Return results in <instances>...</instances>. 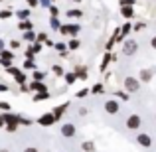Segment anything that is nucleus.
Here are the masks:
<instances>
[{"label": "nucleus", "instance_id": "55", "mask_svg": "<svg viewBox=\"0 0 156 152\" xmlns=\"http://www.w3.org/2000/svg\"><path fill=\"white\" fill-rule=\"evenodd\" d=\"M75 2H81V0H75Z\"/></svg>", "mask_w": 156, "mask_h": 152}, {"label": "nucleus", "instance_id": "51", "mask_svg": "<svg viewBox=\"0 0 156 152\" xmlns=\"http://www.w3.org/2000/svg\"><path fill=\"white\" fill-rule=\"evenodd\" d=\"M46 46H50V48H53V46H55V44H53V42H51V40H50V38H48V40H46Z\"/></svg>", "mask_w": 156, "mask_h": 152}, {"label": "nucleus", "instance_id": "37", "mask_svg": "<svg viewBox=\"0 0 156 152\" xmlns=\"http://www.w3.org/2000/svg\"><path fill=\"white\" fill-rule=\"evenodd\" d=\"M26 4H28L30 8H38V6H40V0H26Z\"/></svg>", "mask_w": 156, "mask_h": 152}, {"label": "nucleus", "instance_id": "44", "mask_svg": "<svg viewBox=\"0 0 156 152\" xmlns=\"http://www.w3.org/2000/svg\"><path fill=\"white\" fill-rule=\"evenodd\" d=\"M0 109H2V111H10V105H8V103H2V101H0Z\"/></svg>", "mask_w": 156, "mask_h": 152}, {"label": "nucleus", "instance_id": "27", "mask_svg": "<svg viewBox=\"0 0 156 152\" xmlns=\"http://www.w3.org/2000/svg\"><path fill=\"white\" fill-rule=\"evenodd\" d=\"M103 91H105V87L101 83H97V85H93V87H91V93H95V95H101Z\"/></svg>", "mask_w": 156, "mask_h": 152}, {"label": "nucleus", "instance_id": "17", "mask_svg": "<svg viewBox=\"0 0 156 152\" xmlns=\"http://www.w3.org/2000/svg\"><path fill=\"white\" fill-rule=\"evenodd\" d=\"M111 59H115V55H113V53H111V51H107L105 53V57H103V63H101V71H105V69H107V65H109L111 63Z\"/></svg>", "mask_w": 156, "mask_h": 152}, {"label": "nucleus", "instance_id": "9", "mask_svg": "<svg viewBox=\"0 0 156 152\" xmlns=\"http://www.w3.org/2000/svg\"><path fill=\"white\" fill-rule=\"evenodd\" d=\"M53 122H55V115L53 113H44L42 117L38 118V125H42V126H51Z\"/></svg>", "mask_w": 156, "mask_h": 152}, {"label": "nucleus", "instance_id": "34", "mask_svg": "<svg viewBox=\"0 0 156 152\" xmlns=\"http://www.w3.org/2000/svg\"><path fill=\"white\" fill-rule=\"evenodd\" d=\"M10 16H12L10 10H0V20H8Z\"/></svg>", "mask_w": 156, "mask_h": 152}, {"label": "nucleus", "instance_id": "20", "mask_svg": "<svg viewBox=\"0 0 156 152\" xmlns=\"http://www.w3.org/2000/svg\"><path fill=\"white\" fill-rule=\"evenodd\" d=\"M18 28H20L22 32H28V30H34V24H32L30 20H22V22L18 24Z\"/></svg>", "mask_w": 156, "mask_h": 152}, {"label": "nucleus", "instance_id": "5", "mask_svg": "<svg viewBox=\"0 0 156 152\" xmlns=\"http://www.w3.org/2000/svg\"><path fill=\"white\" fill-rule=\"evenodd\" d=\"M126 129L129 130H138L140 129V125H142V118H140V115H129V118H126Z\"/></svg>", "mask_w": 156, "mask_h": 152}, {"label": "nucleus", "instance_id": "35", "mask_svg": "<svg viewBox=\"0 0 156 152\" xmlns=\"http://www.w3.org/2000/svg\"><path fill=\"white\" fill-rule=\"evenodd\" d=\"M0 65H2V67H12V59H2V57H0Z\"/></svg>", "mask_w": 156, "mask_h": 152}, {"label": "nucleus", "instance_id": "42", "mask_svg": "<svg viewBox=\"0 0 156 152\" xmlns=\"http://www.w3.org/2000/svg\"><path fill=\"white\" fill-rule=\"evenodd\" d=\"M87 93H89L87 89H81V91H77V95H75V97H77V99H81V97H85Z\"/></svg>", "mask_w": 156, "mask_h": 152}, {"label": "nucleus", "instance_id": "32", "mask_svg": "<svg viewBox=\"0 0 156 152\" xmlns=\"http://www.w3.org/2000/svg\"><path fill=\"white\" fill-rule=\"evenodd\" d=\"M6 130H8V133H14V130H18V122H6Z\"/></svg>", "mask_w": 156, "mask_h": 152}, {"label": "nucleus", "instance_id": "11", "mask_svg": "<svg viewBox=\"0 0 156 152\" xmlns=\"http://www.w3.org/2000/svg\"><path fill=\"white\" fill-rule=\"evenodd\" d=\"M2 118H4V122H18V125H20V121H22L20 115H14V113H10V111H6V113L2 115Z\"/></svg>", "mask_w": 156, "mask_h": 152}, {"label": "nucleus", "instance_id": "39", "mask_svg": "<svg viewBox=\"0 0 156 152\" xmlns=\"http://www.w3.org/2000/svg\"><path fill=\"white\" fill-rule=\"evenodd\" d=\"M48 10H50V14H51V16H57V12H59V10H57V6H55V4H51V6L48 8Z\"/></svg>", "mask_w": 156, "mask_h": 152}, {"label": "nucleus", "instance_id": "2", "mask_svg": "<svg viewBox=\"0 0 156 152\" xmlns=\"http://www.w3.org/2000/svg\"><path fill=\"white\" fill-rule=\"evenodd\" d=\"M138 51V44H136V40H125V44H122V53H125L126 57H130V55H134V53Z\"/></svg>", "mask_w": 156, "mask_h": 152}, {"label": "nucleus", "instance_id": "31", "mask_svg": "<svg viewBox=\"0 0 156 152\" xmlns=\"http://www.w3.org/2000/svg\"><path fill=\"white\" fill-rule=\"evenodd\" d=\"M44 77H46V73H44V71L34 69V79H36V81H44Z\"/></svg>", "mask_w": 156, "mask_h": 152}, {"label": "nucleus", "instance_id": "23", "mask_svg": "<svg viewBox=\"0 0 156 152\" xmlns=\"http://www.w3.org/2000/svg\"><path fill=\"white\" fill-rule=\"evenodd\" d=\"M50 26H51V30H59V28H61V22H59L57 16H51V18H50Z\"/></svg>", "mask_w": 156, "mask_h": 152}, {"label": "nucleus", "instance_id": "53", "mask_svg": "<svg viewBox=\"0 0 156 152\" xmlns=\"http://www.w3.org/2000/svg\"><path fill=\"white\" fill-rule=\"evenodd\" d=\"M2 48H4V40L0 38V50H2Z\"/></svg>", "mask_w": 156, "mask_h": 152}, {"label": "nucleus", "instance_id": "15", "mask_svg": "<svg viewBox=\"0 0 156 152\" xmlns=\"http://www.w3.org/2000/svg\"><path fill=\"white\" fill-rule=\"evenodd\" d=\"M26 42H30V44H34L36 40H38V34H36L34 30H28V32H24V36H22Z\"/></svg>", "mask_w": 156, "mask_h": 152}, {"label": "nucleus", "instance_id": "3", "mask_svg": "<svg viewBox=\"0 0 156 152\" xmlns=\"http://www.w3.org/2000/svg\"><path fill=\"white\" fill-rule=\"evenodd\" d=\"M59 32L63 36H73V38H75V36H79L81 26H79V24H63V26L59 28Z\"/></svg>", "mask_w": 156, "mask_h": 152}, {"label": "nucleus", "instance_id": "26", "mask_svg": "<svg viewBox=\"0 0 156 152\" xmlns=\"http://www.w3.org/2000/svg\"><path fill=\"white\" fill-rule=\"evenodd\" d=\"M36 67H38V65H36L34 59H26V61H24V69H32V71H34Z\"/></svg>", "mask_w": 156, "mask_h": 152}, {"label": "nucleus", "instance_id": "30", "mask_svg": "<svg viewBox=\"0 0 156 152\" xmlns=\"http://www.w3.org/2000/svg\"><path fill=\"white\" fill-rule=\"evenodd\" d=\"M14 77H16V81H18V83H20V85H24V83H26V75H24V73H22V71H18V73H16V75H14Z\"/></svg>", "mask_w": 156, "mask_h": 152}, {"label": "nucleus", "instance_id": "22", "mask_svg": "<svg viewBox=\"0 0 156 152\" xmlns=\"http://www.w3.org/2000/svg\"><path fill=\"white\" fill-rule=\"evenodd\" d=\"M63 77H65V83H67V85H73V83L77 81V75H75L73 71H69V73H63Z\"/></svg>", "mask_w": 156, "mask_h": 152}, {"label": "nucleus", "instance_id": "7", "mask_svg": "<svg viewBox=\"0 0 156 152\" xmlns=\"http://www.w3.org/2000/svg\"><path fill=\"white\" fill-rule=\"evenodd\" d=\"M121 111V105H119L117 99H107L105 101V113L107 115H117Z\"/></svg>", "mask_w": 156, "mask_h": 152}, {"label": "nucleus", "instance_id": "10", "mask_svg": "<svg viewBox=\"0 0 156 152\" xmlns=\"http://www.w3.org/2000/svg\"><path fill=\"white\" fill-rule=\"evenodd\" d=\"M28 87H30V91L32 93H40V91H48V87H46V83H42V81H32L30 85H28Z\"/></svg>", "mask_w": 156, "mask_h": 152}, {"label": "nucleus", "instance_id": "18", "mask_svg": "<svg viewBox=\"0 0 156 152\" xmlns=\"http://www.w3.org/2000/svg\"><path fill=\"white\" fill-rule=\"evenodd\" d=\"M50 99V91H40V93H34V101L40 103V101H46Z\"/></svg>", "mask_w": 156, "mask_h": 152}, {"label": "nucleus", "instance_id": "12", "mask_svg": "<svg viewBox=\"0 0 156 152\" xmlns=\"http://www.w3.org/2000/svg\"><path fill=\"white\" fill-rule=\"evenodd\" d=\"M67 107H69V103H67V101H65V103H63V105H57V107H55V109H53V111H51V113H53V115H55V121H59V118H61V115H63V113H65V111H67Z\"/></svg>", "mask_w": 156, "mask_h": 152}, {"label": "nucleus", "instance_id": "46", "mask_svg": "<svg viewBox=\"0 0 156 152\" xmlns=\"http://www.w3.org/2000/svg\"><path fill=\"white\" fill-rule=\"evenodd\" d=\"M24 152H40L36 146H28V148H24Z\"/></svg>", "mask_w": 156, "mask_h": 152}, {"label": "nucleus", "instance_id": "8", "mask_svg": "<svg viewBox=\"0 0 156 152\" xmlns=\"http://www.w3.org/2000/svg\"><path fill=\"white\" fill-rule=\"evenodd\" d=\"M136 142H138V146H142V148H150V146H152V138H150V134H146V133H138L136 134Z\"/></svg>", "mask_w": 156, "mask_h": 152}, {"label": "nucleus", "instance_id": "6", "mask_svg": "<svg viewBox=\"0 0 156 152\" xmlns=\"http://www.w3.org/2000/svg\"><path fill=\"white\" fill-rule=\"evenodd\" d=\"M154 73H156L154 67H144V69H140V73H138V79H140V83H150V81H152V77H154Z\"/></svg>", "mask_w": 156, "mask_h": 152}, {"label": "nucleus", "instance_id": "19", "mask_svg": "<svg viewBox=\"0 0 156 152\" xmlns=\"http://www.w3.org/2000/svg\"><path fill=\"white\" fill-rule=\"evenodd\" d=\"M65 16H67V18H83V12L77 10V8H71V10L65 12Z\"/></svg>", "mask_w": 156, "mask_h": 152}, {"label": "nucleus", "instance_id": "13", "mask_svg": "<svg viewBox=\"0 0 156 152\" xmlns=\"http://www.w3.org/2000/svg\"><path fill=\"white\" fill-rule=\"evenodd\" d=\"M121 14L125 16L126 20H130V18L134 16V8H133V6H121Z\"/></svg>", "mask_w": 156, "mask_h": 152}, {"label": "nucleus", "instance_id": "1", "mask_svg": "<svg viewBox=\"0 0 156 152\" xmlns=\"http://www.w3.org/2000/svg\"><path fill=\"white\" fill-rule=\"evenodd\" d=\"M122 87H125L126 93H138L140 91V79H136V77H125Z\"/></svg>", "mask_w": 156, "mask_h": 152}, {"label": "nucleus", "instance_id": "49", "mask_svg": "<svg viewBox=\"0 0 156 152\" xmlns=\"http://www.w3.org/2000/svg\"><path fill=\"white\" fill-rule=\"evenodd\" d=\"M150 48L156 50V36H152V40H150Z\"/></svg>", "mask_w": 156, "mask_h": 152}, {"label": "nucleus", "instance_id": "24", "mask_svg": "<svg viewBox=\"0 0 156 152\" xmlns=\"http://www.w3.org/2000/svg\"><path fill=\"white\" fill-rule=\"evenodd\" d=\"M16 16H18L20 20H28V18H30V10H28V8H22V10L16 12Z\"/></svg>", "mask_w": 156, "mask_h": 152}, {"label": "nucleus", "instance_id": "48", "mask_svg": "<svg viewBox=\"0 0 156 152\" xmlns=\"http://www.w3.org/2000/svg\"><path fill=\"white\" fill-rule=\"evenodd\" d=\"M8 91V85L6 83H0V93H6Z\"/></svg>", "mask_w": 156, "mask_h": 152}, {"label": "nucleus", "instance_id": "45", "mask_svg": "<svg viewBox=\"0 0 156 152\" xmlns=\"http://www.w3.org/2000/svg\"><path fill=\"white\" fill-rule=\"evenodd\" d=\"M6 71H8V73H12V75H16V73H18V71H20V69H18V67H8V69H6Z\"/></svg>", "mask_w": 156, "mask_h": 152}, {"label": "nucleus", "instance_id": "21", "mask_svg": "<svg viewBox=\"0 0 156 152\" xmlns=\"http://www.w3.org/2000/svg\"><path fill=\"white\" fill-rule=\"evenodd\" d=\"M73 73L77 75V79H87V69H85V67H75Z\"/></svg>", "mask_w": 156, "mask_h": 152}, {"label": "nucleus", "instance_id": "38", "mask_svg": "<svg viewBox=\"0 0 156 152\" xmlns=\"http://www.w3.org/2000/svg\"><path fill=\"white\" fill-rule=\"evenodd\" d=\"M53 4V0H40V6H44V8H50Z\"/></svg>", "mask_w": 156, "mask_h": 152}, {"label": "nucleus", "instance_id": "4", "mask_svg": "<svg viewBox=\"0 0 156 152\" xmlns=\"http://www.w3.org/2000/svg\"><path fill=\"white\" fill-rule=\"evenodd\" d=\"M59 133H61V136H63V138H73L77 134V126L73 125V122H63L61 129H59Z\"/></svg>", "mask_w": 156, "mask_h": 152}, {"label": "nucleus", "instance_id": "28", "mask_svg": "<svg viewBox=\"0 0 156 152\" xmlns=\"http://www.w3.org/2000/svg\"><path fill=\"white\" fill-rule=\"evenodd\" d=\"M129 95H130V93H126V91H117V93H115V97L121 99V101H129Z\"/></svg>", "mask_w": 156, "mask_h": 152}, {"label": "nucleus", "instance_id": "43", "mask_svg": "<svg viewBox=\"0 0 156 152\" xmlns=\"http://www.w3.org/2000/svg\"><path fill=\"white\" fill-rule=\"evenodd\" d=\"M113 46H115V38H109V42H107V51H109Z\"/></svg>", "mask_w": 156, "mask_h": 152}, {"label": "nucleus", "instance_id": "50", "mask_svg": "<svg viewBox=\"0 0 156 152\" xmlns=\"http://www.w3.org/2000/svg\"><path fill=\"white\" fill-rule=\"evenodd\" d=\"M142 28H144V22H138L136 26H134V30H142Z\"/></svg>", "mask_w": 156, "mask_h": 152}, {"label": "nucleus", "instance_id": "33", "mask_svg": "<svg viewBox=\"0 0 156 152\" xmlns=\"http://www.w3.org/2000/svg\"><path fill=\"white\" fill-rule=\"evenodd\" d=\"M51 71L55 73V75H63V73H65V71H63V67H61V65H53V67H51Z\"/></svg>", "mask_w": 156, "mask_h": 152}, {"label": "nucleus", "instance_id": "14", "mask_svg": "<svg viewBox=\"0 0 156 152\" xmlns=\"http://www.w3.org/2000/svg\"><path fill=\"white\" fill-rule=\"evenodd\" d=\"M130 32H133V24H130V20H126V22L122 24V28H121V36H122V38H126Z\"/></svg>", "mask_w": 156, "mask_h": 152}, {"label": "nucleus", "instance_id": "47", "mask_svg": "<svg viewBox=\"0 0 156 152\" xmlns=\"http://www.w3.org/2000/svg\"><path fill=\"white\" fill-rule=\"evenodd\" d=\"M77 113H79L81 117H85V115H87V109H85V107H79V111H77Z\"/></svg>", "mask_w": 156, "mask_h": 152}, {"label": "nucleus", "instance_id": "52", "mask_svg": "<svg viewBox=\"0 0 156 152\" xmlns=\"http://www.w3.org/2000/svg\"><path fill=\"white\" fill-rule=\"evenodd\" d=\"M2 126H6V122H4V118H2V115H0V129Z\"/></svg>", "mask_w": 156, "mask_h": 152}, {"label": "nucleus", "instance_id": "25", "mask_svg": "<svg viewBox=\"0 0 156 152\" xmlns=\"http://www.w3.org/2000/svg\"><path fill=\"white\" fill-rule=\"evenodd\" d=\"M67 48H69V50H79V40H77V38H73V40H69V42H67Z\"/></svg>", "mask_w": 156, "mask_h": 152}, {"label": "nucleus", "instance_id": "41", "mask_svg": "<svg viewBox=\"0 0 156 152\" xmlns=\"http://www.w3.org/2000/svg\"><path fill=\"white\" fill-rule=\"evenodd\" d=\"M10 48H12V50H18V48H20V42H18V40H12V42H10Z\"/></svg>", "mask_w": 156, "mask_h": 152}, {"label": "nucleus", "instance_id": "40", "mask_svg": "<svg viewBox=\"0 0 156 152\" xmlns=\"http://www.w3.org/2000/svg\"><path fill=\"white\" fill-rule=\"evenodd\" d=\"M46 40H48V34L42 32V34H38V40H36V42H44V44H46Z\"/></svg>", "mask_w": 156, "mask_h": 152}, {"label": "nucleus", "instance_id": "54", "mask_svg": "<svg viewBox=\"0 0 156 152\" xmlns=\"http://www.w3.org/2000/svg\"><path fill=\"white\" fill-rule=\"evenodd\" d=\"M0 152H10V150H8V148H2V150H0Z\"/></svg>", "mask_w": 156, "mask_h": 152}, {"label": "nucleus", "instance_id": "29", "mask_svg": "<svg viewBox=\"0 0 156 152\" xmlns=\"http://www.w3.org/2000/svg\"><path fill=\"white\" fill-rule=\"evenodd\" d=\"M28 50H32L34 53H40V51H42V42H34L30 48H28Z\"/></svg>", "mask_w": 156, "mask_h": 152}, {"label": "nucleus", "instance_id": "16", "mask_svg": "<svg viewBox=\"0 0 156 152\" xmlns=\"http://www.w3.org/2000/svg\"><path fill=\"white\" fill-rule=\"evenodd\" d=\"M81 150H85V152H95L97 146H95V142H93V140H85L83 144H81Z\"/></svg>", "mask_w": 156, "mask_h": 152}, {"label": "nucleus", "instance_id": "36", "mask_svg": "<svg viewBox=\"0 0 156 152\" xmlns=\"http://www.w3.org/2000/svg\"><path fill=\"white\" fill-rule=\"evenodd\" d=\"M119 2H121V6H134L136 0H119Z\"/></svg>", "mask_w": 156, "mask_h": 152}]
</instances>
